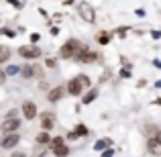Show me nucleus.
I'll return each mask as SVG.
<instances>
[{"mask_svg": "<svg viewBox=\"0 0 161 157\" xmlns=\"http://www.w3.org/2000/svg\"><path fill=\"white\" fill-rule=\"evenodd\" d=\"M12 157H27V155H25L23 151H14V153H12Z\"/></svg>", "mask_w": 161, "mask_h": 157, "instance_id": "obj_32", "label": "nucleus"}, {"mask_svg": "<svg viewBox=\"0 0 161 157\" xmlns=\"http://www.w3.org/2000/svg\"><path fill=\"white\" fill-rule=\"evenodd\" d=\"M8 4H12V6H16V8H20L23 6V2H19V0H6Z\"/></svg>", "mask_w": 161, "mask_h": 157, "instance_id": "obj_27", "label": "nucleus"}, {"mask_svg": "<svg viewBox=\"0 0 161 157\" xmlns=\"http://www.w3.org/2000/svg\"><path fill=\"white\" fill-rule=\"evenodd\" d=\"M74 59L80 61V63H94L96 59H98V53H96V51H88V49L84 47V51H80Z\"/></svg>", "mask_w": 161, "mask_h": 157, "instance_id": "obj_8", "label": "nucleus"}, {"mask_svg": "<svg viewBox=\"0 0 161 157\" xmlns=\"http://www.w3.org/2000/svg\"><path fill=\"white\" fill-rule=\"evenodd\" d=\"M49 141H51L49 131H41V133H37V137H35V143H37V145H49Z\"/></svg>", "mask_w": 161, "mask_h": 157, "instance_id": "obj_13", "label": "nucleus"}, {"mask_svg": "<svg viewBox=\"0 0 161 157\" xmlns=\"http://www.w3.org/2000/svg\"><path fill=\"white\" fill-rule=\"evenodd\" d=\"M14 116H16V108H12V110L6 112V118H14Z\"/></svg>", "mask_w": 161, "mask_h": 157, "instance_id": "obj_28", "label": "nucleus"}, {"mask_svg": "<svg viewBox=\"0 0 161 157\" xmlns=\"http://www.w3.org/2000/svg\"><path fill=\"white\" fill-rule=\"evenodd\" d=\"M84 88H90V78H88L86 74H80V76H75V78H71L69 82H67L65 92L69 96H80L84 92Z\"/></svg>", "mask_w": 161, "mask_h": 157, "instance_id": "obj_1", "label": "nucleus"}, {"mask_svg": "<svg viewBox=\"0 0 161 157\" xmlns=\"http://www.w3.org/2000/svg\"><path fill=\"white\" fill-rule=\"evenodd\" d=\"M96 96H98V90H96V88H92V90L82 98V104H92V102L96 100Z\"/></svg>", "mask_w": 161, "mask_h": 157, "instance_id": "obj_17", "label": "nucleus"}, {"mask_svg": "<svg viewBox=\"0 0 161 157\" xmlns=\"http://www.w3.org/2000/svg\"><path fill=\"white\" fill-rule=\"evenodd\" d=\"M4 74H6V76H16V74H20V65H8L6 70H4Z\"/></svg>", "mask_w": 161, "mask_h": 157, "instance_id": "obj_20", "label": "nucleus"}, {"mask_svg": "<svg viewBox=\"0 0 161 157\" xmlns=\"http://www.w3.org/2000/svg\"><path fill=\"white\" fill-rule=\"evenodd\" d=\"M147 151H149L151 155H161V143L155 137L149 139V141H147Z\"/></svg>", "mask_w": 161, "mask_h": 157, "instance_id": "obj_12", "label": "nucleus"}, {"mask_svg": "<svg viewBox=\"0 0 161 157\" xmlns=\"http://www.w3.org/2000/svg\"><path fill=\"white\" fill-rule=\"evenodd\" d=\"M108 147H112V141H110V139H100V141L94 143L96 151H104V149H108Z\"/></svg>", "mask_w": 161, "mask_h": 157, "instance_id": "obj_16", "label": "nucleus"}, {"mask_svg": "<svg viewBox=\"0 0 161 157\" xmlns=\"http://www.w3.org/2000/svg\"><path fill=\"white\" fill-rule=\"evenodd\" d=\"M120 78H130V70L122 67V70H120Z\"/></svg>", "mask_w": 161, "mask_h": 157, "instance_id": "obj_26", "label": "nucleus"}, {"mask_svg": "<svg viewBox=\"0 0 161 157\" xmlns=\"http://www.w3.org/2000/svg\"><path fill=\"white\" fill-rule=\"evenodd\" d=\"M155 139H157V141L161 143V131H157V137H155Z\"/></svg>", "mask_w": 161, "mask_h": 157, "instance_id": "obj_33", "label": "nucleus"}, {"mask_svg": "<svg viewBox=\"0 0 161 157\" xmlns=\"http://www.w3.org/2000/svg\"><path fill=\"white\" fill-rule=\"evenodd\" d=\"M112 155H114V149H112V147H108L106 151H102V157H112Z\"/></svg>", "mask_w": 161, "mask_h": 157, "instance_id": "obj_25", "label": "nucleus"}, {"mask_svg": "<svg viewBox=\"0 0 161 157\" xmlns=\"http://www.w3.org/2000/svg\"><path fill=\"white\" fill-rule=\"evenodd\" d=\"M20 143V135L16 133H4L2 137H0V147H2V149H14L16 145H19Z\"/></svg>", "mask_w": 161, "mask_h": 157, "instance_id": "obj_4", "label": "nucleus"}, {"mask_svg": "<svg viewBox=\"0 0 161 157\" xmlns=\"http://www.w3.org/2000/svg\"><path fill=\"white\" fill-rule=\"evenodd\" d=\"M41 53L43 51L37 45H23V47H19V55L25 59H37V57H41Z\"/></svg>", "mask_w": 161, "mask_h": 157, "instance_id": "obj_6", "label": "nucleus"}, {"mask_svg": "<svg viewBox=\"0 0 161 157\" xmlns=\"http://www.w3.org/2000/svg\"><path fill=\"white\" fill-rule=\"evenodd\" d=\"M67 139H69V141H74V139H78V135H75L74 131H69V133H67Z\"/></svg>", "mask_w": 161, "mask_h": 157, "instance_id": "obj_30", "label": "nucleus"}, {"mask_svg": "<svg viewBox=\"0 0 161 157\" xmlns=\"http://www.w3.org/2000/svg\"><path fill=\"white\" fill-rule=\"evenodd\" d=\"M19 126H20V121L14 116V118H6V121L0 125V131H2V133H14Z\"/></svg>", "mask_w": 161, "mask_h": 157, "instance_id": "obj_9", "label": "nucleus"}, {"mask_svg": "<svg viewBox=\"0 0 161 157\" xmlns=\"http://www.w3.org/2000/svg\"><path fill=\"white\" fill-rule=\"evenodd\" d=\"M63 94H65V88L63 86H55V88H51V90L47 92V100L49 102H59V100L63 98Z\"/></svg>", "mask_w": 161, "mask_h": 157, "instance_id": "obj_10", "label": "nucleus"}, {"mask_svg": "<svg viewBox=\"0 0 161 157\" xmlns=\"http://www.w3.org/2000/svg\"><path fill=\"white\" fill-rule=\"evenodd\" d=\"M10 55H12L10 47H6V45H0V63H6L8 59H10Z\"/></svg>", "mask_w": 161, "mask_h": 157, "instance_id": "obj_15", "label": "nucleus"}, {"mask_svg": "<svg viewBox=\"0 0 161 157\" xmlns=\"http://www.w3.org/2000/svg\"><path fill=\"white\" fill-rule=\"evenodd\" d=\"M6 82V74H4V70H0V86Z\"/></svg>", "mask_w": 161, "mask_h": 157, "instance_id": "obj_29", "label": "nucleus"}, {"mask_svg": "<svg viewBox=\"0 0 161 157\" xmlns=\"http://www.w3.org/2000/svg\"><path fill=\"white\" fill-rule=\"evenodd\" d=\"M0 33L6 37H14V31H10V29H0Z\"/></svg>", "mask_w": 161, "mask_h": 157, "instance_id": "obj_24", "label": "nucleus"}, {"mask_svg": "<svg viewBox=\"0 0 161 157\" xmlns=\"http://www.w3.org/2000/svg\"><path fill=\"white\" fill-rule=\"evenodd\" d=\"M55 114L53 112H43L41 114V126H43V131H51L53 125H55Z\"/></svg>", "mask_w": 161, "mask_h": 157, "instance_id": "obj_11", "label": "nucleus"}, {"mask_svg": "<svg viewBox=\"0 0 161 157\" xmlns=\"http://www.w3.org/2000/svg\"><path fill=\"white\" fill-rule=\"evenodd\" d=\"M55 65H57V61H55V59H51V57H49L47 61H45V67H51V70H53Z\"/></svg>", "mask_w": 161, "mask_h": 157, "instance_id": "obj_23", "label": "nucleus"}, {"mask_svg": "<svg viewBox=\"0 0 161 157\" xmlns=\"http://www.w3.org/2000/svg\"><path fill=\"white\" fill-rule=\"evenodd\" d=\"M110 39H112V35H108V33H100L98 43H100V45H108V43H110Z\"/></svg>", "mask_w": 161, "mask_h": 157, "instance_id": "obj_22", "label": "nucleus"}, {"mask_svg": "<svg viewBox=\"0 0 161 157\" xmlns=\"http://www.w3.org/2000/svg\"><path fill=\"white\" fill-rule=\"evenodd\" d=\"M51 151H53L55 157H67V155H69V147H67L65 143L59 145V147H55V149H51Z\"/></svg>", "mask_w": 161, "mask_h": 157, "instance_id": "obj_14", "label": "nucleus"}, {"mask_svg": "<svg viewBox=\"0 0 161 157\" xmlns=\"http://www.w3.org/2000/svg\"><path fill=\"white\" fill-rule=\"evenodd\" d=\"M47 149H49L47 145H37L35 149H33V153H31V157H43L45 153H47Z\"/></svg>", "mask_w": 161, "mask_h": 157, "instance_id": "obj_18", "label": "nucleus"}, {"mask_svg": "<svg viewBox=\"0 0 161 157\" xmlns=\"http://www.w3.org/2000/svg\"><path fill=\"white\" fill-rule=\"evenodd\" d=\"M155 86H157V88H161V80H159V82H157V84H155Z\"/></svg>", "mask_w": 161, "mask_h": 157, "instance_id": "obj_34", "label": "nucleus"}, {"mask_svg": "<svg viewBox=\"0 0 161 157\" xmlns=\"http://www.w3.org/2000/svg\"><path fill=\"white\" fill-rule=\"evenodd\" d=\"M82 47H84V45L80 43L78 39H69V41H65V43L61 45V49H59V57H61V59H71V57H75V55L80 53Z\"/></svg>", "mask_w": 161, "mask_h": 157, "instance_id": "obj_2", "label": "nucleus"}, {"mask_svg": "<svg viewBox=\"0 0 161 157\" xmlns=\"http://www.w3.org/2000/svg\"><path fill=\"white\" fill-rule=\"evenodd\" d=\"M59 145H63V137H53L51 141H49V149H55V147H59Z\"/></svg>", "mask_w": 161, "mask_h": 157, "instance_id": "obj_21", "label": "nucleus"}, {"mask_svg": "<svg viewBox=\"0 0 161 157\" xmlns=\"http://www.w3.org/2000/svg\"><path fill=\"white\" fill-rule=\"evenodd\" d=\"M74 133L78 135V137H88V135H90V131H88V126H86V125H75Z\"/></svg>", "mask_w": 161, "mask_h": 157, "instance_id": "obj_19", "label": "nucleus"}, {"mask_svg": "<svg viewBox=\"0 0 161 157\" xmlns=\"http://www.w3.org/2000/svg\"><path fill=\"white\" fill-rule=\"evenodd\" d=\"M37 114H39V110H37V104L31 102V100H25V102H23V116L27 118V121H35Z\"/></svg>", "mask_w": 161, "mask_h": 157, "instance_id": "obj_7", "label": "nucleus"}, {"mask_svg": "<svg viewBox=\"0 0 161 157\" xmlns=\"http://www.w3.org/2000/svg\"><path fill=\"white\" fill-rule=\"evenodd\" d=\"M20 74H23V78H27V80L41 78V76H43V67L35 65V63H27V65H20Z\"/></svg>", "mask_w": 161, "mask_h": 157, "instance_id": "obj_5", "label": "nucleus"}, {"mask_svg": "<svg viewBox=\"0 0 161 157\" xmlns=\"http://www.w3.org/2000/svg\"><path fill=\"white\" fill-rule=\"evenodd\" d=\"M39 33H33V35H31V41H33V43H37V41H39Z\"/></svg>", "mask_w": 161, "mask_h": 157, "instance_id": "obj_31", "label": "nucleus"}, {"mask_svg": "<svg viewBox=\"0 0 161 157\" xmlns=\"http://www.w3.org/2000/svg\"><path fill=\"white\" fill-rule=\"evenodd\" d=\"M78 14H80V19H84L86 23H94L96 20V10L90 2H80L78 4Z\"/></svg>", "mask_w": 161, "mask_h": 157, "instance_id": "obj_3", "label": "nucleus"}]
</instances>
